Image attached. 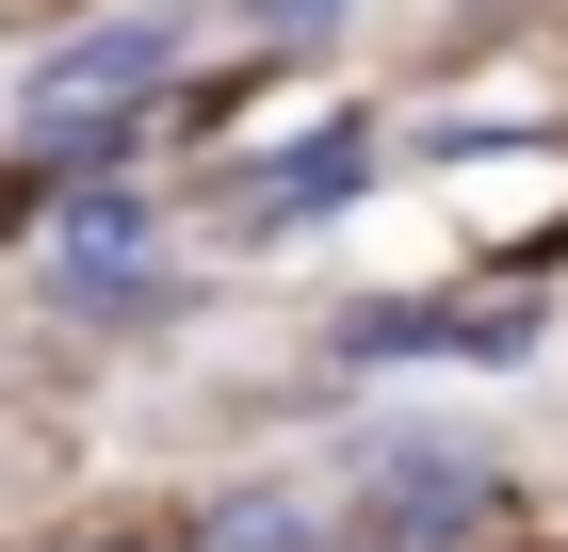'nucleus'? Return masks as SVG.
Here are the masks:
<instances>
[{"instance_id":"f257e3e1","label":"nucleus","mask_w":568,"mask_h":552,"mask_svg":"<svg viewBox=\"0 0 568 552\" xmlns=\"http://www.w3.org/2000/svg\"><path fill=\"white\" fill-rule=\"evenodd\" d=\"M146 66H163V33H98V49H65V66H49V98H82V82H146Z\"/></svg>"}]
</instances>
